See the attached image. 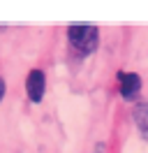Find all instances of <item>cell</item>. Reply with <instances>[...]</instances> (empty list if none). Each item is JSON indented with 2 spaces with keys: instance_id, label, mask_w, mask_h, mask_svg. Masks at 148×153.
Returning a JSON list of instances; mask_svg holds the SVG:
<instances>
[{
  "instance_id": "2",
  "label": "cell",
  "mask_w": 148,
  "mask_h": 153,
  "mask_svg": "<svg viewBox=\"0 0 148 153\" xmlns=\"http://www.w3.org/2000/svg\"><path fill=\"white\" fill-rule=\"evenodd\" d=\"M118 84H120V95L123 100L132 102L141 91V76L134 72H118Z\"/></svg>"
},
{
  "instance_id": "5",
  "label": "cell",
  "mask_w": 148,
  "mask_h": 153,
  "mask_svg": "<svg viewBox=\"0 0 148 153\" xmlns=\"http://www.w3.org/2000/svg\"><path fill=\"white\" fill-rule=\"evenodd\" d=\"M2 95H5V81L0 79V100H2Z\"/></svg>"
},
{
  "instance_id": "3",
  "label": "cell",
  "mask_w": 148,
  "mask_h": 153,
  "mask_svg": "<svg viewBox=\"0 0 148 153\" xmlns=\"http://www.w3.org/2000/svg\"><path fill=\"white\" fill-rule=\"evenodd\" d=\"M44 72L42 70H30L28 72V79H26V91H28V97L30 102H42L44 97Z\"/></svg>"
},
{
  "instance_id": "1",
  "label": "cell",
  "mask_w": 148,
  "mask_h": 153,
  "mask_svg": "<svg viewBox=\"0 0 148 153\" xmlns=\"http://www.w3.org/2000/svg\"><path fill=\"white\" fill-rule=\"evenodd\" d=\"M67 37H70V44L79 56H90L100 42L97 28L90 23H72L67 28Z\"/></svg>"
},
{
  "instance_id": "4",
  "label": "cell",
  "mask_w": 148,
  "mask_h": 153,
  "mask_svg": "<svg viewBox=\"0 0 148 153\" xmlns=\"http://www.w3.org/2000/svg\"><path fill=\"white\" fill-rule=\"evenodd\" d=\"M134 123H137L139 134L148 142V105L146 102H139L134 107Z\"/></svg>"
}]
</instances>
